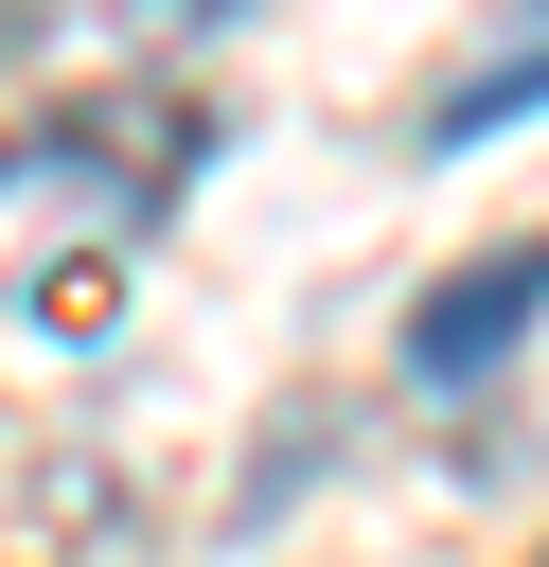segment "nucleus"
Instances as JSON below:
<instances>
[{"instance_id":"obj_3","label":"nucleus","mask_w":549,"mask_h":567,"mask_svg":"<svg viewBox=\"0 0 549 567\" xmlns=\"http://www.w3.org/2000/svg\"><path fill=\"white\" fill-rule=\"evenodd\" d=\"M531 106H549V0H514V18L425 89V142H496V124H531Z\"/></svg>"},{"instance_id":"obj_6","label":"nucleus","mask_w":549,"mask_h":567,"mask_svg":"<svg viewBox=\"0 0 549 567\" xmlns=\"http://www.w3.org/2000/svg\"><path fill=\"white\" fill-rule=\"evenodd\" d=\"M531 567H549V549H531Z\"/></svg>"},{"instance_id":"obj_2","label":"nucleus","mask_w":549,"mask_h":567,"mask_svg":"<svg viewBox=\"0 0 549 567\" xmlns=\"http://www.w3.org/2000/svg\"><path fill=\"white\" fill-rule=\"evenodd\" d=\"M531 319H549V248H496V266H460V284L407 319V372H425V390H460V372H496Z\"/></svg>"},{"instance_id":"obj_5","label":"nucleus","mask_w":549,"mask_h":567,"mask_svg":"<svg viewBox=\"0 0 549 567\" xmlns=\"http://www.w3.org/2000/svg\"><path fill=\"white\" fill-rule=\"evenodd\" d=\"M0 53H18V0H0Z\"/></svg>"},{"instance_id":"obj_1","label":"nucleus","mask_w":549,"mask_h":567,"mask_svg":"<svg viewBox=\"0 0 549 567\" xmlns=\"http://www.w3.org/2000/svg\"><path fill=\"white\" fill-rule=\"evenodd\" d=\"M195 159H213V124L177 89H89L35 142H0V337L18 354H106Z\"/></svg>"},{"instance_id":"obj_4","label":"nucleus","mask_w":549,"mask_h":567,"mask_svg":"<svg viewBox=\"0 0 549 567\" xmlns=\"http://www.w3.org/2000/svg\"><path fill=\"white\" fill-rule=\"evenodd\" d=\"M53 18H89V35H213L230 0H53Z\"/></svg>"}]
</instances>
